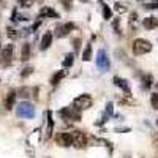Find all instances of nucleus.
<instances>
[{"label": "nucleus", "instance_id": "6e6552de", "mask_svg": "<svg viewBox=\"0 0 158 158\" xmlns=\"http://www.w3.org/2000/svg\"><path fill=\"white\" fill-rule=\"evenodd\" d=\"M13 44H8L2 52H0V63L3 65V67H8V65L11 63V60H13Z\"/></svg>", "mask_w": 158, "mask_h": 158}, {"label": "nucleus", "instance_id": "2eb2a0df", "mask_svg": "<svg viewBox=\"0 0 158 158\" xmlns=\"http://www.w3.org/2000/svg\"><path fill=\"white\" fill-rule=\"evenodd\" d=\"M30 51H32L30 43H24L22 44V49H21V60L22 62H27L30 59Z\"/></svg>", "mask_w": 158, "mask_h": 158}, {"label": "nucleus", "instance_id": "9b49d317", "mask_svg": "<svg viewBox=\"0 0 158 158\" xmlns=\"http://www.w3.org/2000/svg\"><path fill=\"white\" fill-rule=\"evenodd\" d=\"M114 84L118 87V89H122L125 94H131V89H130V84L127 79H122V77H118V76H114Z\"/></svg>", "mask_w": 158, "mask_h": 158}, {"label": "nucleus", "instance_id": "5701e85b", "mask_svg": "<svg viewBox=\"0 0 158 158\" xmlns=\"http://www.w3.org/2000/svg\"><path fill=\"white\" fill-rule=\"evenodd\" d=\"M33 71H35V68H33V67H25V68L21 71V77H29Z\"/></svg>", "mask_w": 158, "mask_h": 158}, {"label": "nucleus", "instance_id": "39448f33", "mask_svg": "<svg viewBox=\"0 0 158 158\" xmlns=\"http://www.w3.org/2000/svg\"><path fill=\"white\" fill-rule=\"evenodd\" d=\"M71 136H73V146L76 149H84L87 146V138L82 131L74 130V131H71Z\"/></svg>", "mask_w": 158, "mask_h": 158}, {"label": "nucleus", "instance_id": "f257e3e1", "mask_svg": "<svg viewBox=\"0 0 158 158\" xmlns=\"http://www.w3.org/2000/svg\"><path fill=\"white\" fill-rule=\"evenodd\" d=\"M16 115L22 118H33L35 117V106L29 101H21L16 106Z\"/></svg>", "mask_w": 158, "mask_h": 158}, {"label": "nucleus", "instance_id": "72a5a7b5", "mask_svg": "<svg viewBox=\"0 0 158 158\" xmlns=\"http://www.w3.org/2000/svg\"><path fill=\"white\" fill-rule=\"evenodd\" d=\"M155 2H156V3H158V0H155Z\"/></svg>", "mask_w": 158, "mask_h": 158}, {"label": "nucleus", "instance_id": "1a4fd4ad", "mask_svg": "<svg viewBox=\"0 0 158 158\" xmlns=\"http://www.w3.org/2000/svg\"><path fill=\"white\" fill-rule=\"evenodd\" d=\"M56 141H57L59 146H62V147L73 146V136H71V133H59L56 136Z\"/></svg>", "mask_w": 158, "mask_h": 158}, {"label": "nucleus", "instance_id": "412c9836", "mask_svg": "<svg viewBox=\"0 0 158 158\" xmlns=\"http://www.w3.org/2000/svg\"><path fill=\"white\" fill-rule=\"evenodd\" d=\"M101 3H103V0H101ZM103 18L106 19V21H109V19L112 18V10H111L106 3H103Z\"/></svg>", "mask_w": 158, "mask_h": 158}, {"label": "nucleus", "instance_id": "cd10ccee", "mask_svg": "<svg viewBox=\"0 0 158 158\" xmlns=\"http://www.w3.org/2000/svg\"><path fill=\"white\" fill-rule=\"evenodd\" d=\"M62 3L65 5V10H71V5H73V0H62Z\"/></svg>", "mask_w": 158, "mask_h": 158}, {"label": "nucleus", "instance_id": "a211bd4d", "mask_svg": "<svg viewBox=\"0 0 158 158\" xmlns=\"http://www.w3.org/2000/svg\"><path fill=\"white\" fill-rule=\"evenodd\" d=\"M52 128H54V122H52V112L48 111V128H46V136H52Z\"/></svg>", "mask_w": 158, "mask_h": 158}, {"label": "nucleus", "instance_id": "4be33fe9", "mask_svg": "<svg viewBox=\"0 0 158 158\" xmlns=\"http://www.w3.org/2000/svg\"><path fill=\"white\" fill-rule=\"evenodd\" d=\"M19 94H21V97H24V98H29V97H33V95H30V94H35V90H32V89H29V87H22V89L19 90Z\"/></svg>", "mask_w": 158, "mask_h": 158}, {"label": "nucleus", "instance_id": "e433bc0d", "mask_svg": "<svg viewBox=\"0 0 158 158\" xmlns=\"http://www.w3.org/2000/svg\"><path fill=\"white\" fill-rule=\"evenodd\" d=\"M0 49H2V46H0Z\"/></svg>", "mask_w": 158, "mask_h": 158}, {"label": "nucleus", "instance_id": "20e7f679", "mask_svg": "<svg viewBox=\"0 0 158 158\" xmlns=\"http://www.w3.org/2000/svg\"><path fill=\"white\" fill-rule=\"evenodd\" d=\"M92 104H94V100H92L90 95L84 94V95H79L77 98L73 100V106L79 111H84V109H89L92 108Z\"/></svg>", "mask_w": 158, "mask_h": 158}, {"label": "nucleus", "instance_id": "b1692460", "mask_svg": "<svg viewBox=\"0 0 158 158\" xmlns=\"http://www.w3.org/2000/svg\"><path fill=\"white\" fill-rule=\"evenodd\" d=\"M150 104H152V108L158 111V94H152L150 95Z\"/></svg>", "mask_w": 158, "mask_h": 158}, {"label": "nucleus", "instance_id": "7ed1b4c3", "mask_svg": "<svg viewBox=\"0 0 158 158\" xmlns=\"http://www.w3.org/2000/svg\"><path fill=\"white\" fill-rule=\"evenodd\" d=\"M59 114L62 115V118L63 120H74V122H77V120H81V111L79 109H76L74 106L73 108H62L60 111H59Z\"/></svg>", "mask_w": 158, "mask_h": 158}, {"label": "nucleus", "instance_id": "aec40b11", "mask_svg": "<svg viewBox=\"0 0 158 158\" xmlns=\"http://www.w3.org/2000/svg\"><path fill=\"white\" fill-rule=\"evenodd\" d=\"M73 62H74V54H73V52H70V54L65 56V60H63L62 65H63L65 68H70L71 65H73Z\"/></svg>", "mask_w": 158, "mask_h": 158}, {"label": "nucleus", "instance_id": "f3484780", "mask_svg": "<svg viewBox=\"0 0 158 158\" xmlns=\"http://www.w3.org/2000/svg\"><path fill=\"white\" fill-rule=\"evenodd\" d=\"M63 77H65V71H63V70L54 73V74H52V77H51V85H57Z\"/></svg>", "mask_w": 158, "mask_h": 158}, {"label": "nucleus", "instance_id": "473e14b6", "mask_svg": "<svg viewBox=\"0 0 158 158\" xmlns=\"http://www.w3.org/2000/svg\"><path fill=\"white\" fill-rule=\"evenodd\" d=\"M40 24H41V21H38V22H35V24H33V27H32V30H36V29L40 27Z\"/></svg>", "mask_w": 158, "mask_h": 158}, {"label": "nucleus", "instance_id": "7c9ffc66", "mask_svg": "<svg viewBox=\"0 0 158 158\" xmlns=\"http://www.w3.org/2000/svg\"><path fill=\"white\" fill-rule=\"evenodd\" d=\"M115 10L117 11H125V6H122L120 3H115Z\"/></svg>", "mask_w": 158, "mask_h": 158}, {"label": "nucleus", "instance_id": "2f4dec72", "mask_svg": "<svg viewBox=\"0 0 158 158\" xmlns=\"http://www.w3.org/2000/svg\"><path fill=\"white\" fill-rule=\"evenodd\" d=\"M114 29H115V32H117V33H120V30H118V19H115V21H114Z\"/></svg>", "mask_w": 158, "mask_h": 158}, {"label": "nucleus", "instance_id": "6ab92c4d", "mask_svg": "<svg viewBox=\"0 0 158 158\" xmlns=\"http://www.w3.org/2000/svg\"><path fill=\"white\" fill-rule=\"evenodd\" d=\"M90 59H92V44L87 43V44H85V49H84V52H82V60H84V62H89Z\"/></svg>", "mask_w": 158, "mask_h": 158}, {"label": "nucleus", "instance_id": "f8f14e48", "mask_svg": "<svg viewBox=\"0 0 158 158\" xmlns=\"http://www.w3.org/2000/svg\"><path fill=\"white\" fill-rule=\"evenodd\" d=\"M142 27L147 29V30H153L158 27V19L155 16H149L146 19H142Z\"/></svg>", "mask_w": 158, "mask_h": 158}, {"label": "nucleus", "instance_id": "c9c22d12", "mask_svg": "<svg viewBox=\"0 0 158 158\" xmlns=\"http://www.w3.org/2000/svg\"><path fill=\"white\" fill-rule=\"evenodd\" d=\"M156 125H158V120H156Z\"/></svg>", "mask_w": 158, "mask_h": 158}, {"label": "nucleus", "instance_id": "ddd939ff", "mask_svg": "<svg viewBox=\"0 0 158 158\" xmlns=\"http://www.w3.org/2000/svg\"><path fill=\"white\" fill-rule=\"evenodd\" d=\"M15 101H16V92H15V90H10L8 95H6V98H5V108H6L8 111L13 109V108H15Z\"/></svg>", "mask_w": 158, "mask_h": 158}, {"label": "nucleus", "instance_id": "dca6fc26", "mask_svg": "<svg viewBox=\"0 0 158 158\" xmlns=\"http://www.w3.org/2000/svg\"><path fill=\"white\" fill-rule=\"evenodd\" d=\"M153 84V76L152 74H142V89L147 90Z\"/></svg>", "mask_w": 158, "mask_h": 158}, {"label": "nucleus", "instance_id": "423d86ee", "mask_svg": "<svg viewBox=\"0 0 158 158\" xmlns=\"http://www.w3.org/2000/svg\"><path fill=\"white\" fill-rule=\"evenodd\" d=\"M97 67L101 70V71H106L109 68V59H108V54L104 49H100L98 51V57H97Z\"/></svg>", "mask_w": 158, "mask_h": 158}, {"label": "nucleus", "instance_id": "0eeeda50", "mask_svg": "<svg viewBox=\"0 0 158 158\" xmlns=\"http://www.w3.org/2000/svg\"><path fill=\"white\" fill-rule=\"evenodd\" d=\"M74 30V24L73 22H67V24H60L56 27V36L57 38H65L70 32Z\"/></svg>", "mask_w": 158, "mask_h": 158}, {"label": "nucleus", "instance_id": "a878e982", "mask_svg": "<svg viewBox=\"0 0 158 158\" xmlns=\"http://www.w3.org/2000/svg\"><path fill=\"white\" fill-rule=\"evenodd\" d=\"M73 48H74V52H79V49H81V38L73 40Z\"/></svg>", "mask_w": 158, "mask_h": 158}, {"label": "nucleus", "instance_id": "f03ea898", "mask_svg": "<svg viewBox=\"0 0 158 158\" xmlns=\"http://www.w3.org/2000/svg\"><path fill=\"white\" fill-rule=\"evenodd\" d=\"M152 51V43L147 41V40L144 38H138L133 41V54L135 56H144L147 54V52Z\"/></svg>", "mask_w": 158, "mask_h": 158}, {"label": "nucleus", "instance_id": "c756f323", "mask_svg": "<svg viewBox=\"0 0 158 158\" xmlns=\"http://www.w3.org/2000/svg\"><path fill=\"white\" fill-rule=\"evenodd\" d=\"M152 139H153V146H155V149L158 150V135H153Z\"/></svg>", "mask_w": 158, "mask_h": 158}, {"label": "nucleus", "instance_id": "bb28decb", "mask_svg": "<svg viewBox=\"0 0 158 158\" xmlns=\"http://www.w3.org/2000/svg\"><path fill=\"white\" fill-rule=\"evenodd\" d=\"M33 2H35V0H19L21 6H24V8H30L33 5Z\"/></svg>", "mask_w": 158, "mask_h": 158}, {"label": "nucleus", "instance_id": "f704fd0d", "mask_svg": "<svg viewBox=\"0 0 158 158\" xmlns=\"http://www.w3.org/2000/svg\"><path fill=\"white\" fill-rule=\"evenodd\" d=\"M156 87H158V82H156Z\"/></svg>", "mask_w": 158, "mask_h": 158}, {"label": "nucleus", "instance_id": "393cba45", "mask_svg": "<svg viewBox=\"0 0 158 158\" xmlns=\"http://www.w3.org/2000/svg\"><path fill=\"white\" fill-rule=\"evenodd\" d=\"M6 32H8V33H6V35H8V38H11V40H16V38H19V35H21V33H18V30L10 29V27L6 29Z\"/></svg>", "mask_w": 158, "mask_h": 158}, {"label": "nucleus", "instance_id": "c85d7f7f", "mask_svg": "<svg viewBox=\"0 0 158 158\" xmlns=\"http://www.w3.org/2000/svg\"><path fill=\"white\" fill-rule=\"evenodd\" d=\"M144 8H146V10H156L158 8V3H146V5H144Z\"/></svg>", "mask_w": 158, "mask_h": 158}, {"label": "nucleus", "instance_id": "9d476101", "mask_svg": "<svg viewBox=\"0 0 158 158\" xmlns=\"http://www.w3.org/2000/svg\"><path fill=\"white\" fill-rule=\"evenodd\" d=\"M38 18H40V19H43V18L57 19V18H59V13H57L54 8H51V6H43L41 10H40V13H38Z\"/></svg>", "mask_w": 158, "mask_h": 158}, {"label": "nucleus", "instance_id": "4468645a", "mask_svg": "<svg viewBox=\"0 0 158 158\" xmlns=\"http://www.w3.org/2000/svg\"><path fill=\"white\" fill-rule=\"evenodd\" d=\"M52 38H54V36H52V33H51V32L44 33V35H43V38H41V43H40V49H41V51H46V49L52 44Z\"/></svg>", "mask_w": 158, "mask_h": 158}]
</instances>
